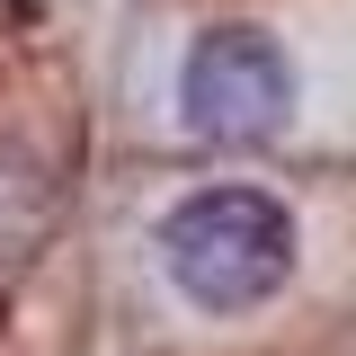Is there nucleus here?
<instances>
[{
  "label": "nucleus",
  "mask_w": 356,
  "mask_h": 356,
  "mask_svg": "<svg viewBox=\"0 0 356 356\" xmlns=\"http://www.w3.org/2000/svg\"><path fill=\"white\" fill-rule=\"evenodd\" d=\"M178 107L205 143H267L294 116V63L259 27H214V36H196L178 72Z\"/></svg>",
  "instance_id": "obj_2"
},
{
  "label": "nucleus",
  "mask_w": 356,
  "mask_h": 356,
  "mask_svg": "<svg viewBox=\"0 0 356 356\" xmlns=\"http://www.w3.org/2000/svg\"><path fill=\"white\" fill-rule=\"evenodd\" d=\"M161 267L187 303L205 312H250L285 285L294 267V214L259 187H196L161 222Z\"/></svg>",
  "instance_id": "obj_1"
}]
</instances>
